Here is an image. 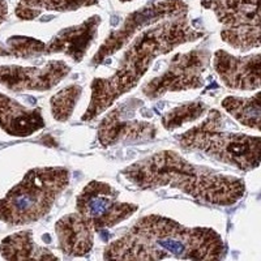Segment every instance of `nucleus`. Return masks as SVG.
I'll return each mask as SVG.
<instances>
[{
	"label": "nucleus",
	"mask_w": 261,
	"mask_h": 261,
	"mask_svg": "<svg viewBox=\"0 0 261 261\" xmlns=\"http://www.w3.org/2000/svg\"><path fill=\"white\" fill-rule=\"evenodd\" d=\"M261 93H256L251 98L227 97L222 101V107L232 118L246 127L260 130L261 120Z\"/></svg>",
	"instance_id": "18"
},
{
	"label": "nucleus",
	"mask_w": 261,
	"mask_h": 261,
	"mask_svg": "<svg viewBox=\"0 0 261 261\" xmlns=\"http://www.w3.org/2000/svg\"><path fill=\"white\" fill-rule=\"evenodd\" d=\"M71 68L62 60H51L43 67H20V65H0V85L12 92L53 89Z\"/></svg>",
	"instance_id": "10"
},
{
	"label": "nucleus",
	"mask_w": 261,
	"mask_h": 261,
	"mask_svg": "<svg viewBox=\"0 0 261 261\" xmlns=\"http://www.w3.org/2000/svg\"><path fill=\"white\" fill-rule=\"evenodd\" d=\"M206 110H208V107L202 102L196 101L184 103L165 114L162 116V124L169 130L175 129V128L181 127L187 123L193 122L196 119L201 118L202 114Z\"/></svg>",
	"instance_id": "20"
},
{
	"label": "nucleus",
	"mask_w": 261,
	"mask_h": 261,
	"mask_svg": "<svg viewBox=\"0 0 261 261\" xmlns=\"http://www.w3.org/2000/svg\"><path fill=\"white\" fill-rule=\"evenodd\" d=\"M130 107V101L122 103L102 120L98 128V140L102 145L109 146L124 140L140 141L154 139L157 128L150 123L132 118L134 109Z\"/></svg>",
	"instance_id": "11"
},
{
	"label": "nucleus",
	"mask_w": 261,
	"mask_h": 261,
	"mask_svg": "<svg viewBox=\"0 0 261 261\" xmlns=\"http://www.w3.org/2000/svg\"><path fill=\"white\" fill-rule=\"evenodd\" d=\"M99 24L101 17L93 16L83 24L62 30L51 39L48 45H46L45 54L63 53L71 57L76 63H80L97 37Z\"/></svg>",
	"instance_id": "14"
},
{
	"label": "nucleus",
	"mask_w": 261,
	"mask_h": 261,
	"mask_svg": "<svg viewBox=\"0 0 261 261\" xmlns=\"http://www.w3.org/2000/svg\"><path fill=\"white\" fill-rule=\"evenodd\" d=\"M225 246L212 228L186 227L161 216L140 218L123 237L107 247V260H220Z\"/></svg>",
	"instance_id": "1"
},
{
	"label": "nucleus",
	"mask_w": 261,
	"mask_h": 261,
	"mask_svg": "<svg viewBox=\"0 0 261 261\" xmlns=\"http://www.w3.org/2000/svg\"><path fill=\"white\" fill-rule=\"evenodd\" d=\"M120 2H130V0H120Z\"/></svg>",
	"instance_id": "23"
},
{
	"label": "nucleus",
	"mask_w": 261,
	"mask_h": 261,
	"mask_svg": "<svg viewBox=\"0 0 261 261\" xmlns=\"http://www.w3.org/2000/svg\"><path fill=\"white\" fill-rule=\"evenodd\" d=\"M59 247L65 255L85 256L93 248L94 230L79 213L60 218L55 225Z\"/></svg>",
	"instance_id": "15"
},
{
	"label": "nucleus",
	"mask_w": 261,
	"mask_h": 261,
	"mask_svg": "<svg viewBox=\"0 0 261 261\" xmlns=\"http://www.w3.org/2000/svg\"><path fill=\"white\" fill-rule=\"evenodd\" d=\"M8 13V6L6 0H0V24H3Z\"/></svg>",
	"instance_id": "22"
},
{
	"label": "nucleus",
	"mask_w": 261,
	"mask_h": 261,
	"mask_svg": "<svg viewBox=\"0 0 261 261\" xmlns=\"http://www.w3.org/2000/svg\"><path fill=\"white\" fill-rule=\"evenodd\" d=\"M69 172L63 167H36L4 199L0 200V221L12 226L42 220L67 188Z\"/></svg>",
	"instance_id": "5"
},
{
	"label": "nucleus",
	"mask_w": 261,
	"mask_h": 261,
	"mask_svg": "<svg viewBox=\"0 0 261 261\" xmlns=\"http://www.w3.org/2000/svg\"><path fill=\"white\" fill-rule=\"evenodd\" d=\"M94 4H98V0H20L16 7V16L29 21L38 17L43 11L68 12Z\"/></svg>",
	"instance_id": "17"
},
{
	"label": "nucleus",
	"mask_w": 261,
	"mask_h": 261,
	"mask_svg": "<svg viewBox=\"0 0 261 261\" xmlns=\"http://www.w3.org/2000/svg\"><path fill=\"white\" fill-rule=\"evenodd\" d=\"M45 127L39 107L29 109L0 93V128L15 137H28Z\"/></svg>",
	"instance_id": "13"
},
{
	"label": "nucleus",
	"mask_w": 261,
	"mask_h": 261,
	"mask_svg": "<svg viewBox=\"0 0 261 261\" xmlns=\"http://www.w3.org/2000/svg\"><path fill=\"white\" fill-rule=\"evenodd\" d=\"M0 253L6 260H51L57 256L46 248H42L33 241L29 230L18 231L4 238L0 243Z\"/></svg>",
	"instance_id": "16"
},
{
	"label": "nucleus",
	"mask_w": 261,
	"mask_h": 261,
	"mask_svg": "<svg viewBox=\"0 0 261 261\" xmlns=\"http://www.w3.org/2000/svg\"><path fill=\"white\" fill-rule=\"evenodd\" d=\"M45 53V43L30 37L15 36L7 39L6 43L0 42V57L33 58Z\"/></svg>",
	"instance_id": "19"
},
{
	"label": "nucleus",
	"mask_w": 261,
	"mask_h": 261,
	"mask_svg": "<svg viewBox=\"0 0 261 261\" xmlns=\"http://www.w3.org/2000/svg\"><path fill=\"white\" fill-rule=\"evenodd\" d=\"M211 54L206 50H193L172 58L162 74L149 81L143 88L148 98L161 97L170 92L197 89L204 85V72L208 68Z\"/></svg>",
	"instance_id": "8"
},
{
	"label": "nucleus",
	"mask_w": 261,
	"mask_h": 261,
	"mask_svg": "<svg viewBox=\"0 0 261 261\" xmlns=\"http://www.w3.org/2000/svg\"><path fill=\"white\" fill-rule=\"evenodd\" d=\"M119 192L103 181H90L77 196V213L94 231L113 227L137 211V206L118 200Z\"/></svg>",
	"instance_id": "7"
},
{
	"label": "nucleus",
	"mask_w": 261,
	"mask_h": 261,
	"mask_svg": "<svg viewBox=\"0 0 261 261\" xmlns=\"http://www.w3.org/2000/svg\"><path fill=\"white\" fill-rule=\"evenodd\" d=\"M83 88L80 85H69L51 98V113L58 122H65L71 118L79 98L81 97Z\"/></svg>",
	"instance_id": "21"
},
{
	"label": "nucleus",
	"mask_w": 261,
	"mask_h": 261,
	"mask_svg": "<svg viewBox=\"0 0 261 261\" xmlns=\"http://www.w3.org/2000/svg\"><path fill=\"white\" fill-rule=\"evenodd\" d=\"M223 25L221 37L237 50L260 47V0H202Z\"/></svg>",
	"instance_id": "6"
},
{
	"label": "nucleus",
	"mask_w": 261,
	"mask_h": 261,
	"mask_svg": "<svg viewBox=\"0 0 261 261\" xmlns=\"http://www.w3.org/2000/svg\"><path fill=\"white\" fill-rule=\"evenodd\" d=\"M187 11L188 6L183 0H165V2L151 3L136 12L130 13L125 18L123 27L111 33L103 45L98 48L95 57L93 58V63L101 64L105 59L124 47V45H127L134 38L135 34H137L145 27L158 22V20L187 15Z\"/></svg>",
	"instance_id": "9"
},
{
	"label": "nucleus",
	"mask_w": 261,
	"mask_h": 261,
	"mask_svg": "<svg viewBox=\"0 0 261 261\" xmlns=\"http://www.w3.org/2000/svg\"><path fill=\"white\" fill-rule=\"evenodd\" d=\"M186 16L162 21L154 28L141 33L123 54L113 76L93 80L92 98L83 120L97 118L119 97L134 89L155 58L170 53L186 42L196 41L204 36V33L190 25Z\"/></svg>",
	"instance_id": "2"
},
{
	"label": "nucleus",
	"mask_w": 261,
	"mask_h": 261,
	"mask_svg": "<svg viewBox=\"0 0 261 261\" xmlns=\"http://www.w3.org/2000/svg\"><path fill=\"white\" fill-rule=\"evenodd\" d=\"M176 140L186 150L201 151L243 171H251L260 165V137L226 132L223 116L218 110L209 111L204 122L176 136Z\"/></svg>",
	"instance_id": "4"
},
{
	"label": "nucleus",
	"mask_w": 261,
	"mask_h": 261,
	"mask_svg": "<svg viewBox=\"0 0 261 261\" xmlns=\"http://www.w3.org/2000/svg\"><path fill=\"white\" fill-rule=\"evenodd\" d=\"M122 174L141 190L176 188L193 199L214 205L235 204L246 191L242 179L193 165L174 150L158 151L128 166Z\"/></svg>",
	"instance_id": "3"
},
{
	"label": "nucleus",
	"mask_w": 261,
	"mask_h": 261,
	"mask_svg": "<svg viewBox=\"0 0 261 261\" xmlns=\"http://www.w3.org/2000/svg\"><path fill=\"white\" fill-rule=\"evenodd\" d=\"M260 54L234 57L223 50L214 53V69L226 86L238 90H255L260 88Z\"/></svg>",
	"instance_id": "12"
}]
</instances>
